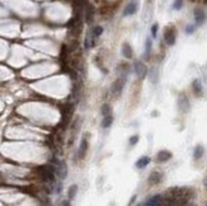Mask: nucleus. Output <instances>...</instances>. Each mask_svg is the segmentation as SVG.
Masks as SVG:
<instances>
[{"label":"nucleus","instance_id":"obj_1","mask_svg":"<svg viewBox=\"0 0 207 206\" xmlns=\"http://www.w3.org/2000/svg\"><path fill=\"white\" fill-rule=\"evenodd\" d=\"M175 37H177V31L174 27H167L164 30V41L167 42L168 46H173L175 44Z\"/></svg>","mask_w":207,"mask_h":206},{"label":"nucleus","instance_id":"obj_2","mask_svg":"<svg viewBox=\"0 0 207 206\" xmlns=\"http://www.w3.org/2000/svg\"><path fill=\"white\" fill-rule=\"evenodd\" d=\"M125 84H126V78H123V76L118 78V79L113 83V85H112L113 94H115V96H119L121 93H122V90L125 88Z\"/></svg>","mask_w":207,"mask_h":206},{"label":"nucleus","instance_id":"obj_3","mask_svg":"<svg viewBox=\"0 0 207 206\" xmlns=\"http://www.w3.org/2000/svg\"><path fill=\"white\" fill-rule=\"evenodd\" d=\"M137 8H139L137 0H131V2L126 5V8H125V10H123V17L133 16V14L137 12Z\"/></svg>","mask_w":207,"mask_h":206},{"label":"nucleus","instance_id":"obj_4","mask_svg":"<svg viewBox=\"0 0 207 206\" xmlns=\"http://www.w3.org/2000/svg\"><path fill=\"white\" fill-rule=\"evenodd\" d=\"M133 66H135V73H136V75L140 78V79H144L147 74V68L141 61H136Z\"/></svg>","mask_w":207,"mask_h":206},{"label":"nucleus","instance_id":"obj_5","mask_svg":"<svg viewBox=\"0 0 207 206\" xmlns=\"http://www.w3.org/2000/svg\"><path fill=\"white\" fill-rule=\"evenodd\" d=\"M55 172L57 173L60 180H64L67 176V167H66V164L64 162H57V163H56Z\"/></svg>","mask_w":207,"mask_h":206},{"label":"nucleus","instance_id":"obj_6","mask_svg":"<svg viewBox=\"0 0 207 206\" xmlns=\"http://www.w3.org/2000/svg\"><path fill=\"white\" fill-rule=\"evenodd\" d=\"M88 139L87 136H84L80 141V145H79V149H78V157L80 159H83L85 157V154H87V150H88Z\"/></svg>","mask_w":207,"mask_h":206},{"label":"nucleus","instance_id":"obj_7","mask_svg":"<svg viewBox=\"0 0 207 206\" xmlns=\"http://www.w3.org/2000/svg\"><path fill=\"white\" fill-rule=\"evenodd\" d=\"M195 20H196V23L198 26H202L205 23L206 16H205V12L202 9H199V8L195 9Z\"/></svg>","mask_w":207,"mask_h":206},{"label":"nucleus","instance_id":"obj_8","mask_svg":"<svg viewBox=\"0 0 207 206\" xmlns=\"http://www.w3.org/2000/svg\"><path fill=\"white\" fill-rule=\"evenodd\" d=\"M156 158H158V162H160V163L168 162L170 158H172V153L168 152V150H160L158 154H156Z\"/></svg>","mask_w":207,"mask_h":206},{"label":"nucleus","instance_id":"obj_9","mask_svg":"<svg viewBox=\"0 0 207 206\" xmlns=\"http://www.w3.org/2000/svg\"><path fill=\"white\" fill-rule=\"evenodd\" d=\"M163 178V174L160 172H158V170H155V172H153L151 174H150L149 177V182L151 184H158Z\"/></svg>","mask_w":207,"mask_h":206},{"label":"nucleus","instance_id":"obj_10","mask_svg":"<svg viewBox=\"0 0 207 206\" xmlns=\"http://www.w3.org/2000/svg\"><path fill=\"white\" fill-rule=\"evenodd\" d=\"M150 162H151V159H150L149 157H141V158L136 162V168H139V169H144V168H146V167L149 166Z\"/></svg>","mask_w":207,"mask_h":206},{"label":"nucleus","instance_id":"obj_11","mask_svg":"<svg viewBox=\"0 0 207 206\" xmlns=\"http://www.w3.org/2000/svg\"><path fill=\"white\" fill-rule=\"evenodd\" d=\"M122 55L125 56L126 59H131V58H132L133 52H132L131 46L128 45V44H123V47H122Z\"/></svg>","mask_w":207,"mask_h":206},{"label":"nucleus","instance_id":"obj_12","mask_svg":"<svg viewBox=\"0 0 207 206\" xmlns=\"http://www.w3.org/2000/svg\"><path fill=\"white\" fill-rule=\"evenodd\" d=\"M192 87H193V92H195L196 96H201L202 94V84H201V82H199L198 79H196L193 82Z\"/></svg>","mask_w":207,"mask_h":206},{"label":"nucleus","instance_id":"obj_13","mask_svg":"<svg viewBox=\"0 0 207 206\" xmlns=\"http://www.w3.org/2000/svg\"><path fill=\"white\" fill-rule=\"evenodd\" d=\"M203 153H205L203 146H202V145H197L196 149H195V152H193V158H195V159L202 158V157H203Z\"/></svg>","mask_w":207,"mask_h":206},{"label":"nucleus","instance_id":"obj_14","mask_svg":"<svg viewBox=\"0 0 207 206\" xmlns=\"http://www.w3.org/2000/svg\"><path fill=\"white\" fill-rule=\"evenodd\" d=\"M76 194H78V186L76 184H73V186H70V188L67 190V198L69 200H74Z\"/></svg>","mask_w":207,"mask_h":206},{"label":"nucleus","instance_id":"obj_15","mask_svg":"<svg viewBox=\"0 0 207 206\" xmlns=\"http://www.w3.org/2000/svg\"><path fill=\"white\" fill-rule=\"evenodd\" d=\"M151 47H153V41H151V38L147 37L145 41V59H149L147 56L151 52Z\"/></svg>","mask_w":207,"mask_h":206},{"label":"nucleus","instance_id":"obj_16","mask_svg":"<svg viewBox=\"0 0 207 206\" xmlns=\"http://www.w3.org/2000/svg\"><path fill=\"white\" fill-rule=\"evenodd\" d=\"M112 122H113V117H112V115L104 116V118H103V122H102V126L104 127V129H108V127H111Z\"/></svg>","mask_w":207,"mask_h":206},{"label":"nucleus","instance_id":"obj_17","mask_svg":"<svg viewBox=\"0 0 207 206\" xmlns=\"http://www.w3.org/2000/svg\"><path fill=\"white\" fill-rule=\"evenodd\" d=\"M149 74H150V80H151L154 84L158 83V78H159L158 70H156V69H151V70L149 72Z\"/></svg>","mask_w":207,"mask_h":206},{"label":"nucleus","instance_id":"obj_18","mask_svg":"<svg viewBox=\"0 0 207 206\" xmlns=\"http://www.w3.org/2000/svg\"><path fill=\"white\" fill-rule=\"evenodd\" d=\"M160 200H161V196L156 195V196L150 198L149 201H146V205H158V204H160Z\"/></svg>","mask_w":207,"mask_h":206},{"label":"nucleus","instance_id":"obj_19","mask_svg":"<svg viewBox=\"0 0 207 206\" xmlns=\"http://www.w3.org/2000/svg\"><path fill=\"white\" fill-rule=\"evenodd\" d=\"M91 33L94 34V37H99L101 34L103 33V27H101V26H97V27H94L91 30Z\"/></svg>","mask_w":207,"mask_h":206},{"label":"nucleus","instance_id":"obj_20","mask_svg":"<svg viewBox=\"0 0 207 206\" xmlns=\"http://www.w3.org/2000/svg\"><path fill=\"white\" fill-rule=\"evenodd\" d=\"M172 8L174 10H181L183 8V0H175V2L173 3V5H172Z\"/></svg>","mask_w":207,"mask_h":206},{"label":"nucleus","instance_id":"obj_21","mask_svg":"<svg viewBox=\"0 0 207 206\" xmlns=\"http://www.w3.org/2000/svg\"><path fill=\"white\" fill-rule=\"evenodd\" d=\"M112 113V110H111V107L108 104H104L103 107H102V115L103 116H108V115H111Z\"/></svg>","mask_w":207,"mask_h":206},{"label":"nucleus","instance_id":"obj_22","mask_svg":"<svg viewBox=\"0 0 207 206\" xmlns=\"http://www.w3.org/2000/svg\"><path fill=\"white\" fill-rule=\"evenodd\" d=\"M139 136H137V135H133V136H131V139L130 140H128V144H130L131 146H133V145H136L137 143H139Z\"/></svg>","mask_w":207,"mask_h":206},{"label":"nucleus","instance_id":"obj_23","mask_svg":"<svg viewBox=\"0 0 207 206\" xmlns=\"http://www.w3.org/2000/svg\"><path fill=\"white\" fill-rule=\"evenodd\" d=\"M195 31H196V27L193 24H189V26L185 27V33H187V34H192Z\"/></svg>","mask_w":207,"mask_h":206},{"label":"nucleus","instance_id":"obj_24","mask_svg":"<svg viewBox=\"0 0 207 206\" xmlns=\"http://www.w3.org/2000/svg\"><path fill=\"white\" fill-rule=\"evenodd\" d=\"M158 28H159L158 24H153V27H151V36H153V38H155L156 34H158Z\"/></svg>","mask_w":207,"mask_h":206},{"label":"nucleus","instance_id":"obj_25","mask_svg":"<svg viewBox=\"0 0 207 206\" xmlns=\"http://www.w3.org/2000/svg\"><path fill=\"white\" fill-rule=\"evenodd\" d=\"M203 184H205V187H206V188H207V178H206V180H205V181H203Z\"/></svg>","mask_w":207,"mask_h":206},{"label":"nucleus","instance_id":"obj_26","mask_svg":"<svg viewBox=\"0 0 207 206\" xmlns=\"http://www.w3.org/2000/svg\"><path fill=\"white\" fill-rule=\"evenodd\" d=\"M149 2H151V0H149Z\"/></svg>","mask_w":207,"mask_h":206}]
</instances>
